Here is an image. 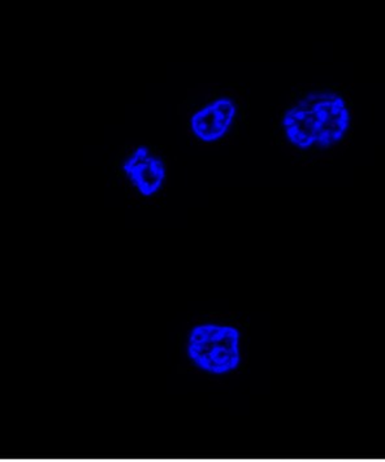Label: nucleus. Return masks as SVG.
Segmentation results:
<instances>
[{
  "label": "nucleus",
  "mask_w": 385,
  "mask_h": 462,
  "mask_svg": "<svg viewBox=\"0 0 385 462\" xmlns=\"http://www.w3.org/2000/svg\"><path fill=\"white\" fill-rule=\"evenodd\" d=\"M351 124L348 102L334 91L304 95L281 117V129L286 141L305 151L336 146L348 134Z\"/></svg>",
  "instance_id": "obj_1"
},
{
  "label": "nucleus",
  "mask_w": 385,
  "mask_h": 462,
  "mask_svg": "<svg viewBox=\"0 0 385 462\" xmlns=\"http://www.w3.org/2000/svg\"><path fill=\"white\" fill-rule=\"evenodd\" d=\"M186 355L195 368L207 374H230L241 364V331L214 322L195 325L189 331Z\"/></svg>",
  "instance_id": "obj_2"
},
{
  "label": "nucleus",
  "mask_w": 385,
  "mask_h": 462,
  "mask_svg": "<svg viewBox=\"0 0 385 462\" xmlns=\"http://www.w3.org/2000/svg\"><path fill=\"white\" fill-rule=\"evenodd\" d=\"M239 106L230 97H219L201 106L191 117V130L204 143L221 141L235 124Z\"/></svg>",
  "instance_id": "obj_3"
},
{
  "label": "nucleus",
  "mask_w": 385,
  "mask_h": 462,
  "mask_svg": "<svg viewBox=\"0 0 385 462\" xmlns=\"http://www.w3.org/2000/svg\"><path fill=\"white\" fill-rule=\"evenodd\" d=\"M123 171L139 195L154 197L161 191L167 179V167L161 156L147 146H138L126 159Z\"/></svg>",
  "instance_id": "obj_4"
}]
</instances>
